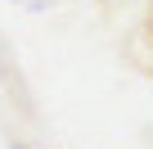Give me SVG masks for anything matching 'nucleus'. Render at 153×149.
<instances>
[{
    "label": "nucleus",
    "mask_w": 153,
    "mask_h": 149,
    "mask_svg": "<svg viewBox=\"0 0 153 149\" xmlns=\"http://www.w3.org/2000/svg\"><path fill=\"white\" fill-rule=\"evenodd\" d=\"M23 5H41V0H23Z\"/></svg>",
    "instance_id": "1"
},
{
    "label": "nucleus",
    "mask_w": 153,
    "mask_h": 149,
    "mask_svg": "<svg viewBox=\"0 0 153 149\" xmlns=\"http://www.w3.org/2000/svg\"><path fill=\"white\" fill-rule=\"evenodd\" d=\"M14 149H23V145H14Z\"/></svg>",
    "instance_id": "2"
}]
</instances>
